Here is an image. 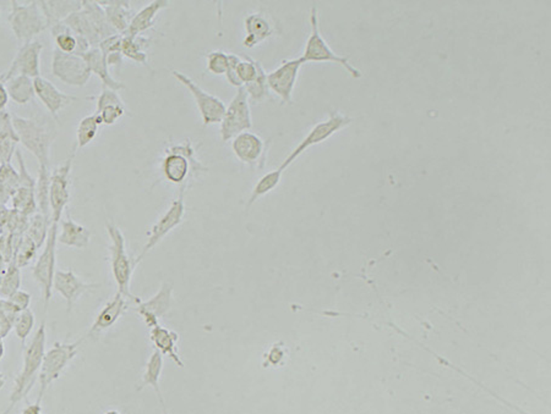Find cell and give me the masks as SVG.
I'll return each instance as SVG.
<instances>
[{"instance_id": "obj_1", "label": "cell", "mask_w": 551, "mask_h": 414, "mask_svg": "<svg viewBox=\"0 0 551 414\" xmlns=\"http://www.w3.org/2000/svg\"><path fill=\"white\" fill-rule=\"evenodd\" d=\"M13 130L18 134V141L32 153L40 165V178L37 181L36 200L40 207V213L50 218V201H48V186H50V148L57 138V125L47 116L11 115Z\"/></svg>"}, {"instance_id": "obj_2", "label": "cell", "mask_w": 551, "mask_h": 414, "mask_svg": "<svg viewBox=\"0 0 551 414\" xmlns=\"http://www.w3.org/2000/svg\"><path fill=\"white\" fill-rule=\"evenodd\" d=\"M47 330L45 321H42L36 333L32 336L31 343L23 348V369L18 373L13 383V391L10 393L9 405L3 414H10L18 402L26 398L33 385L38 380L40 365L47 350Z\"/></svg>"}, {"instance_id": "obj_3", "label": "cell", "mask_w": 551, "mask_h": 414, "mask_svg": "<svg viewBox=\"0 0 551 414\" xmlns=\"http://www.w3.org/2000/svg\"><path fill=\"white\" fill-rule=\"evenodd\" d=\"M64 23L77 36L85 38L91 47H99L102 40L117 35L108 23L104 8L92 0H82V6L77 13H72Z\"/></svg>"}, {"instance_id": "obj_4", "label": "cell", "mask_w": 551, "mask_h": 414, "mask_svg": "<svg viewBox=\"0 0 551 414\" xmlns=\"http://www.w3.org/2000/svg\"><path fill=\"white\" fill-rule=\"evenodd\" d=\"M301 63H333L343 67L353 79H362L363 72L350 63L347 57H341L335 53L321 35L318 23V8L313 6L310 11V35L305 43L304 52L299 57Z\"/></svg>"}, {"instance_id": "obj_5", "label": "cell", "mask_w": 551, "mask_h": 414, "mask_svg": "<svg viewBox=\"0 0 551 414\" xmlns=\"http://www.w3.org/2000/svg\"><path fill=\"white\" fill-rule=\"evenodd\" d=\"M106 229H107L108 236L111 240L109 262H111L113 279L117 284V292L123 294L129 301H134L138 304V303L141 302V299L131 294L130 291L131 276H133L135 268L133 265V260L126 252V236L121 232L119 226L113 222H108L106 224Z\"/></svg>"}, {"instance_id": "obj_6", "label": "cell", "mask_w": 551, "mask_h": 414, "mask_svg": "<svg viewBox=\"0 0 551 414\" xmlns=\"http://www.w3.org/2000/svg\"><path fill=\"white\" fill-rule=\"evenodd\" d=\"M10 6L8 21H9L13 36L18 40V45H25L35 40V37L42 32L50 30L47 18L40 10L36 0L20 3L13 0Z\"/></svg>"}, {"instance_id": "obj_7", "label": "cell", "mask_w": 551, "mask_h": 414, "mask_svg": "<svg viewBox=\"0 0 551 414\" xmlns=\"http://www.w3.org/2000/svg\"><path fill=\"white\" fill-rule=\"evenodd\" d=\"M84 339H80L75 343H54L53 346L45 351L42 365H40V374H38V383H40V393L37 401L42 402L45 392L50 388V385L57 381L64 370L67 369L69 364L74 361V358L79 355V348Z\"/></svg>"}, {"instance_id": "obj_8", "label": "cell", "mask_w": 551, "mask_h": 414, "mask_svg": "<svg viewBox=\"0 0 551 414\" xmlns=\"http://www.w3.org/2000/svg\"><path fill=\"white\" fill-rule=\"evenodd\" d=\"M205 170L206 168L196 159V151L190 139L166 149V156L162 161V173L167 181L174 185H187L189 175Z\"/></svg>"}, {"instance_id": "obj_9", "label": "cell", "mask_w": 551, "mask_h": 414, "mask_svg": "<svg viewBox=\"0 0 551 414\" xmlns=\"http://www.w3.org/2000/svg\"><path fill=\"white\" fill-rule=\"evenodd\" d=\"M59 224H50L48 235L45 238V247L40 252V257L32 268V275L40 287L43 302H45V312L48 308L52 292H53V280L57 268V243H58Z\"/></svg>"}, {"instance_id": "obj_10", "label": "cell", "mask_w": 551, "mask_h": 414, "mask_svg": "<svg viewBox=\"0 0 551 414\" xmlns=\"http://www.w3.org/2000/svg\"><path fill=\"white\" fill-rule=\"evenodd\" d=\"M77 151V146H74L67 161L50 173V186H48L50 224L60 223L64 212L70 202L72 165H74Z\"/></svg>"}, {"instance_id": "obj_11", "label": "cell", "mask_w": 551, "mask_h": 414, "mask_svg": "<svg viewBox=\"0 0 551 414\" xmlns=\"http://www.w3.org/2000/svg\"><path fill=\"white\" fill-rule=\"evenodd\" d=\"M352 121H353L352 117L345 115V114H342L340 112H330L328 119L320 121L316 125H314L313 129L310 130L309 134H306L303 138V141L289 153V156L283 161L278 169L284 173V170L287 169L289 165L293 164L305 151H308L310 147H314L320 143L328 141L331 136L350 125Z\"/></svg>"}, {"instance_id": "obj_12", "label": "cell", "mask_w": 551, "mask_h": 414, "mask_svg": "<svg viewBox=\"0 0 551 414\" xmlns=\"http://www.w3.org/2000/svg\"><path fill=\"white\" fill-rule=\"evenodd\" d=\"M185 188L187 185H182L178 198L172 202L171 207L167 209L166 213L163 214L161 218L158 219L157 223L153 224V226L150 229L144 248L136 258L133 259L134 268L138 267L141 263V260L146 257V254L151 252L169 232L173 231L175 227L179 226L180 224L183 223L185 212H187L185 203H184Z\"/></svg>"}, {"instance_id": "obj_13", "label": "cell", "mask_w": 551, "mask_h": 414, "mask_svg": "<svg viewBox=\"0 0 551 414\" xmlns=\"http://www.w3.org/2000/svg\"><path fill=\"white\" fill-rule=\"evenodd\" d=\"M252 127L250 100L244 87L238 88L237 93L226 108L223 119L221 121V138L224 142L233 139L238 134L247 132Z\"/></svg>"}, {"instance_id": "obj_14", "label": "cell", "mask_w": 551, "mask_h": 414, "mask_svg": "<svg viewBox=\"0 0 551 414\" xmlns=\"http://www.w3.org/2000/svg\"><path fill=\"white\" fill-rule=\"evenodd\" d=\"M172 75L175 80L188 89L190 94L193 96L194 100L196 103L197 109L200 112L204 125L210 126L215 124H221L223 119L224 113H226V105L218 97L213 94H210L205 89H202L197 85L195 81L191 80L189 76L183 72L173 70Z\"/></svg>"}, {"instance_id": "obj_15", "label": "cell", "mask_w": 551, "mask_h": 414, "mask_svg": "<svg viewBox=\"0 0 551 414\" xmlns=\"http://www.w3.org/2000/svg\"><path fill=\"white\" fill-rule=\"evenodd\" d=\"M50 70L54 77L72 87H84L92 76L85 59L75 54L62 53L55 48L52 55Z\"/></svg>"}, {"instance_id": "obj_16", "label": "cell", "mask_w": 551, "mask_h": 414, "mask_svg": "<svg viewBox=\"0 0 551 414\" xmlns=\"http://www.w3.org/2000/svg\"><path fill=\"white\" fill-rule=\"evenodd\" d=\"M301 65L303 63L301 58L283 60L282 64L276 70L267 74L266 81L269 91L274 92L286 104H291L293 92Z\"/></svg>"}, {"instance_id": "obj_17", "label": "cell", "mask_w": 551, "mask_h": 414, "mask_svg": "<svg viewBox=\"0 0 551 414\" xmlns=\"http://www.w3.org/2000/svg\"><path fill=\"white\" fill-rule=\"evenodd\" d=\"M42 50H43V43L40 40H32L20 45L9 70L4 72L5 80L18 75L27 76L32 80L40 77Z\"/></svg>"}, {"instance_id": "obj_18", "label": "cell", "mask_w": 551, "mask_h": 414, "mask_svg": "<svg viewBox=\"0 0 551 414\" xmlns=\"http://www.w3.org/2000/svg\"><path fill=\"white\" fill-rule=\"evenodd\" d=\"M99 287V284H91L82 280L72 269H57L54 275L53 289L65 299L67 313L72 312V307L82 297V294Z\"/></svg>"}, {"instance_id": "obj_19", "label": "cell", "mask_w": 551, "mask_h": 414, "mask_svg": "<svg viewBox=\"0 0 551 414\" xmlns=\"http://www.w3.org/2000/svg\"><path fill=\"white\" fill-rule=\"evenodd\" d=\"M173 284L172 282H163L161 289L157 294L146 301V302L138 303V307L135 312L138 313L143 319L148 329L160 324V319L166 316L172 308L173 302Z\"/></svg>"}, {"instance_id": "obj_20", "label": "cell", "mask_w": 551, "mask_h": 414, "mask_svg": "<svg viewBox=\"0 0 551 414\" xmlns=\"http://www.w3.org/2000/svg\"><path fill=\"white\" fill-rule=\"evenodd\" d=\"M232 149L239 161L250 166L262 168L265 165V156L267 146L264 139L252 132H243L238 134L232 141Z\"/></svg>"}, {"instance_id": "obj_21", "label": "cell", "mask_w": 551, "mask_h": 414, "mask_svg": "<svg viewBox=\"0 0 551 414\" xmlns=\"http://www.w3.org/2000/svg\"><path fill=\"white\" fill-rule=\"evenodd\" d=\"M33 86H35V93L40 102L45 105V109L50 112L54 121L58 122V114L64 108L70 105L74 102L79 100L77 97L70 96V94L64 93L60 89L57 88L55 86L47 80L45 77H36L33 79Z\"/></svg>"}, {"instance_id": "obj_22", "label": "cell", "mask_w": 551, "mask_h": 414, "mask_svg": "<svg viewBox=\"0 0 551 414\" xmlns=\"http://www.w3.org/2000/svg\"><path fill=\"white\" fill-rule=\"evenodd\" d=\"M128 303L129 299L124 297L123 294L119 292L114 294V297L104 304L97 316L94 318L87 336L91 338L94 335L101 334L106 330L111 329L113 326H116V323L121 319V316L128 311Z\"/></svg>"}, {"instance_id": "obj_23", "label": "cell", "mask_w": 551, "mask_h": 414, "mask_svg": "<svg viewBox=\"0 0 551 414\" xmlns=\"http://www.w3.org/2000/svg\"><path fill=\"white\" fill-rule=\"evenodd\" d=\"M50 31L53 37L55 50H58L62 53L75 54L79 57H84L92 48L85 38L77 36L64 23V21L53 25L50 27Z\"/></svg>"}, {"instance_id": "obj_24", "label": "cell", "mask_w": 551, "mask_h": 414, "mask_svg": "<svg viewBox=\"0 0 551 414\" xmlns=\"http://www.w3.org/2000/svg\"><path fill=\"white\" fill-rule=\"evenodd\" d=\"M150 340L162 356L168 357L179 368H184V363L178 350V343H179L178 333L158 324L150 329Z\"/></svg>"}, {"instance_id": "obj_25", "label": "cell", "mask_w": 551, "mask_h": 414, "mask_svg": "<svg viewBox=\"0 0 551 414\" xmlns=\"http://www.w3.org/2000/svg\"><path fill=\"white\" fill-rule=\"evenodd\" d=\"M247 36L243 40L245 48H254L274 35V27L269 18L264 13H254L247 15L244 21Z\"/></svg>"}, {"instance_id": "obj_26", "label": "cell", "mask_w": 551, "mask_h": 414, "mask_svg": "<svg viewBox=\"0 0 551 414\" xmlns=\"http://www.w3.org/2000/svg\"><path fill=\"white\" fill-rule=\"evenodd\" d=\"M90 241L91 231L87 227L77 223L69 214L65 218H62L60 231L58 232V242L60 245L84 250L90 245Z\"/></svg>"}, {"instance_id": "obj_27", "label": "cell", "mask_w": 551, "mask_h": 414, "mask_svg": "<svg viewBox=\"0 0 551 414\" xmlns=\"http://www.w3.org/2000/svg\"><path fill=\"white\" fill-rule=\"evenodd\" d=\"M106 13V18L111 27L118 35H126L134 13L131 11L130 1L126 0H109L97 1Z\"/></svg>"}, {"instance_id": "obj_28", "label": "cell", "mask_w": 551, "mask_h": 414, "mask_svg": "<svg viewBox=\"0 0 551 414\" xmlns=\"http://www.w3.org/2000/svg\"><path fill=\"white\" fill-rule=\"evenodd\" d=\"M168 6H169V1L167 0H153L140 10L139 13H135L131 18L128 31L123 36H141L144 32L151 30L155 26V20L157 18L160 11L166 9Z\"/></svg>"}, {"instance_id": "obj_29", "label": "cell", "mask_w": 551, "mask_h": 414, "mask_svg": "<svg viewBox=\"0 0 551 414\" xmlns=\"http://www.w3.org/2000/svg\"><path fill=\"white\" fill-rule=\"evenodd\" d=\"M85 59L86 63L90 67L91 72L99 76V80L102 81L104 88L113 89L119 92L121 89H126V86L124 82L117 81L109 72V67L106 63L104 54L99 50V47L91 48L87 53L82 57Z\"/></svg>"}, {"instance_id": "obj_30", "label": "cell", "mask_w": 551, "mask_h": 414, "mask_svg": "<svg viewBox=\"0 0 551 414\" xmlns=\"http://www.w3.org/2000/svg\"><path fill=\"white\" fill-rule=\"evenodd\" d=\"M38 4L50 28L79 11L82 6V0H40Z\"/></svg>"}, {"instance_id": "obj_31", "label": "cell", "mask_w": 551, "mask_h": 414, "mask_svg": "<svg viewBox=\"0 0 551 414\" xmlns=\"http://www.w3.org/2000/svg\"><path fill=\"white\" fill-rule=\"evenodd\" d=\"M162 370H163V356L157 350H155L146 363V368H145L144 374L141 378V384H140L138 390L141 391L145 388H152L156 396H157L158 402L161 405L162 412H165L167 410V407L163 396H162L161 386H160Z\"/></svg>"}, {"instance_id": "obj_32", "label": "cell", "mask_w": 551, "mask_h": 414, "mask_svg": "<svg viewBox=\"0 0 551 414\" xmlns=\"http://www.w3.org/2000/svg\"><path fill=\"white\" fill-rule=\"evenodd\" d=\"M18 136L13 130L11 115L0 112V165L10 164L11 158L16 153Z\"/></svg>"}, {"instance_id": "obj_33", "label": "cell", "mask_w": 551, "mask_h": 414, "mask_svg": "<svg viewBox=\"0 0 551 414\" xmlns=\"http://www.w3.org/2000/svg\"><path fill=\"white\" fill-rule=\"evenodd\" d=\"M4 85L9 98L18 105H25L36 97L33 80L27 76H13L4 81Z\"/></svg>"}, {"instance_id": "obj_34", "label": "cell", "mask_w": 551, "mask_h": 414, "mask_svg": "<svg viewBox=\"0 0 551 414\" xmlns=\"http://www.w3.org/2000/svg\"><path fill=\"white\" fill-rule=\"evenodd\" d=\"M151 47V40L148 37L123 36L121 54L124 58L130 59L133 62L144 67H148V48Z\"/></svg>"}, {"instance_id": "obj_35", "label": "cell", "mask_w": 551, "mask_h": 414, "mask_svg": "<svg viewBox=\"0 0 551 414\" xmlns=\"http://www.w3.org/2000/svg\"><path fill=\"white\" fill-rule=\"evenodd\" d=\"M102 125V121L99 116L94 113L92 115L85 116L77 130V148L82 149L94 142V138L99 134V126Z\"/></svg>"}, {"instance_id": "obj_36", "label": "cell", "mask_w": 551, "mask_h": 414, "mask_svg": "<svg viewBox=\"0 0 551 414\" xmlns=\"http://www.w3.org/2000/svg\"><path fill=\"white\" fill-rule=\"evenodd\" d=\"M21 286V272L15 260L10 262L0 279V299H9Z\"/></svg>"}, {"instance_id": "obj_37", "label": "cell", "mask_w": 551, "mask_h": 414, "mask_svg": "<svg viewBox=\"0 0 551 414\" xmlns=\"http://www.w3.org/2000/svg\"><path fill=\"white\" fill-rule=\"evenodd\" d=\"M283 171L281 170H274V171H269L267 174H265L260 180L256 183L255 186L251 191L250 198L247 201V207H251L254 205L260 197L266 196L267 193L271 191H274V188H277L279 183H281V178H282Z\"/></svg>"}, {"instance_id": "obj_38", "label": "cell", "mask_w": 551, "mask_h": 414, "mask_svg": "<svg viewBox=\"0 0 551 414\" xmlns=\"http://www.w3.org/2000/svg\"><path fill=\"white\" fill-rule=\"evenodd\" d=\"M50 226V219L45 217L43 214L37 212L30 217V223H28V230H27V236L31 237L33 242L36 243L37 247L40 248L45 245V238L48 235V230Z\"/></svg>"}, {"instance_id": "obj_39", "label": "cell", "mask_w": 551, "mask_h": 414, "mask_svg": "<svg viewBox=\"0 0 551 414\" xmlns=\"http://www.w3.org/2000/svg\"><path fill=\"white\" fill-rule=\"evenodd\" d=\"M35 324H36V316L30 308L18 313V316L15 318L13 323V333L16 335V338L20 340L23 348L26 346L27 339L32 334Z\"/></svg>"}, {"instance_id": "obj_40", "label": "cell", "mask_w": 551, "mask_h": 414, "mask_svg": "<svg viewBox=\"0 0 551 414\" xmlns=\"http://www.w3.org/2000/svg\"><path fill=\"white\" fill-rule=\"evenodd\" d=\"M37 250H38V247L31 237L23 235L18 241V245L15 247L13 259L18 267H26L32 259L35 258Z\"/></svg>"}, {"instance_id": "obj_41", "label": "cell", "mask_w": 551, "mask_h": 414, "mask_svg": "<svg viewBox=\"0 0 551 414\" xmlns=\"http://www.w3.org/2000/svg\"><path fill=\"white\" fill-rule=\"evenodd\" d=\"M266 77H267V74L265 72L264 67H261L257 79L249 85L243 86L247 91V97H249L250 102L261 103L269 98V89Z\"/></svg>"}, {"instance_id": "obj_42", "label": "cell", "mask_w": 551, "mask_h": 414, "mask_svg": "<svg viewBox=\"0 0 551 414\" xmlns=\"http://www.w3.org/2000/svg\"><path fill=\"white\" fill-rule=\"evenodd\" d=\"M261 67L262 65L250 57H242L240 63L238 64L235 69V75L242 86H247L257 79Z\"/></svg>"}, {"instance_id": "obj_43", "label": "cell", "mask_w": 551, "mask_h": 414, "mask_svg": "<svg viewBox=\"0 0 551 414\" xmlns=\"http://www.w3.org/2000/svg\"><path fill=\"white\" fill-rule=\"evenodd\" d=\"M288 350L282 341L274 343L269 351L264 355V368H278L282 367L287 360Z\"/></svg>"}, {"instance_id": "obj_44", "label": "cell", "mask_w": 551, "mask_h": 414, "mask_svg": "<svg viewBox=\"0 0 551 414\" xmlns=\"http://www.w3.org/2000/svg\"><path fill=\"white\" fill-rule=\"evenodd\" d=\"M207 70L213 75H226L228 70V54L215 50L207 54Z\"/></svg>"}, {"instance_id": "obj_45", "label": "cell", "mask_w": 551, "mask_h": 414, "mask_svg": "<svg viewBox=\"0 0 551 414\" xmlns=\"http://www.w3.org/2000/svg\"><path fill=\"white\" fill-rule=\"evenodd\" d=\"M94 113L99 116L102 125L112 126L126 115L128 110H126V104H113V105L104 107L99 112Z\"/></svg>"}, {"instance_id": "obj_46", "label": "cell", "mask_w": 551, "mask_h": 414, "mask_svg": "<svg viewBox=\"0 0 551 414\" xmlns=\"http://www.w3.org/2000/svg\"><path fill=\"white\" fill-rule=\"evenodd\" d=\"M113 104H124V102H123V99L121 98V96H119L117 91L104 88V91L99 94V98H97L96 112H99V110L104 109V107L113 105Z\"/></svg>"}, {"instance_id": "obj_47", "label": "cell", "mask_w": 551, "mask_h": 414, "mask_svg": "<svg viewBox=\"0 0 551 414\" xmlns=\"http://www.w3.org/2000/svg\"><path fill=\"white\" fill-rule=\"evenodd\" d=\"M9 299L10 302L13 303V307L16 308L18 312H23V311H26L30 308L32 296L23 289H18L13 296H10L9 299Z\"/></svg>"}, {"instance_id": "obj_48", "label": "cell", "mask_w": 551, "mask_h": 414, "mask_svg": "<svg viewBox=\"0 0 551 414\" xmlns=\"http://www.w3.org/2000/svg\"><path fill=\"white\" fill-rule=\"evenodd\" d=\"M18 174L15 171L13 166L10 164L0 165V181L11 186H18Z\"/></svg>"}, {"instance_id": "obj_49", "label": "cell", "mask_w": 551, "mask_h": 414, "mask_svg": "<svg viewBox=\"0 0 551 414\" xmlns=\"http://www.w3.org/2000/svg\"><path fill=\"white\" fill-rule=\"evenodd\" d=\"M13 330V321L0 312V339H4Z\"/></svg>"}, {"instance_id": "obj_50", "label": "cell", "mask_w": 551, "mask_h": 414, "mask_svg": "<svg viewBox=\"0 0 551 414\" xmlns=\"http://www.w3.org/2000/svg\"><path fill=\"white\" fill-rule=\"evenodd\" d=\"M123 58H124V57H123V54L121 53L108 54V55L104 57L108 67H119V69H121V65H123Z\"/></svg>"}, {"instance_id": "obj_51", "label": "cell", "mask_w": 551, "mask_h": 414, "mask_svg": "<svg viewBox=\"0 0 551 414\" xmlns=\"http://www.w3.org/2000/svg\"><path fill=\"white\" fill-rule=\"evenodd\" d=\"M9 94L5 88L4 81H0V112H4L5 108L9 103Z\"/></svg>"}, {"instance_id": "obj_52", "label": "cell", "mask_w": 551, "mask_h": 414, "mask_svg": "<svg viewBox=\"0 0 551 414\" xmlns=\"http://www.w3.org/2000/svg\"><path fill=\"white\" fill-rule=\"evenodd\" d=\"M21 414H42V402L36 401L23 408Z\"/></svg>"}, {"instance_id": "obj_53", "label": "cell", "mask_w": 551, "mask_h": 414, "mask_svg": "<svg viewBox=\"0 0 551 414\" xmlns=\"http://www.w3.org/2000/svg\"><path fill=\"white\" fill-rule=\"evenodd\" d=\"M5 384H6V378H5V375L3 373H0V390L4 388Z\"/></svg>"}, {"instance_id": "obj_54", "label": "cell", "mask_w": 551, "mask_h": 414, "mask_svg": "<svg viewBox=\"0 0 551 414\" xmlns=\"http://www.w3.org/2000/svg\"><path fill=\"white\" fill-rule=\"evenodd\" d=\"M3 339H0V360L4 357L5 353V348H4V343H3V341H1Z\"/></svg>"}, {"instance_id": "obj_55", "label": "cell", "mask_w": 551, "mask_h": 414, "mask_svg": "<svg viewBox=\"0 0 551 414\" xmlns=\"http://www.w3.org/2000/svg\"><path fill=\"white\" fill-rule=\"evenodd\" d=\"M104 414H121V412H119V410H107V412H106V413Z\"/></svg>"}, {"instance_id": "obj_56", "label": "cell", "mask_w": 551, "mask_h": 414, "mask_svg": "<svg viewBox=\"0 0 551 414\" xmlns=\"http://www.w3.org/2000/svg\"><path fill=\"white\" fill-rule=\"evenodd\" d=\"M5 80V74H1L0 75V81H4Z\"/></svg>"}, {"instance_id": "obj_57", "label": "cell", "mask_w": 551, "mask_h": 414, "mask_svg": "<svg viewBox=\"0 0 551 414\" xmlns=\"http://www.w3.org/2000/svg\"><path fill=\"white\" fill-rule=\"evenodd\" d=\"M163 414H168V412H167V410H165V412H163Z\"/></svg>"}]
</instances>
